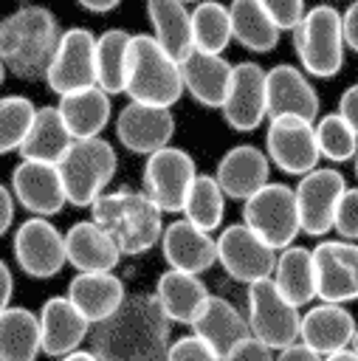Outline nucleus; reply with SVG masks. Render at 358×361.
Listing matches in <instances>:
<instances>
[{"label":"nucleus","instance_id":"obj_1","mask_svg":"<svg viewBox=\"0 0 358 361\" xmlns=\"http://www.w3.org/2000/svg\"><path fill=\"white\" fill-rule=\"evenodd\" d=\"M169 324L155 293H132L93 324L90 353L99 361H166Z\"/></svg>","mask_w":358,"mask_h":361},{"label":"nucleus","instance_id":"obj_2","mask_svg":"<svg viewBox=\"0 0 358 361\" xmlns=\"http://www.w3.org/2000/svg\"><path fill=\"white\" fill-rule=\"evenodd\" d=\"M59 34V20L39 3H20L8 17H0V54L6 73H14L23 82L45 79Z\"/></svg>","mask_w":358,"mask_h":361},{"label":"nucleus","instance_id":"obj_3","mask_svg":"<svg viewBox=\"0 0 358 361\" xmlns=\"http://www.w3.org/2000/svg\"><path fill=\"white\" fill-rule=\"evenodd\" d=\"M87 209H90V220L113 237L121 257L144 254L161 240L163 212L144 192L135 189L101 192Z\"/></svg>","mask_w":358,"mask_h":361},{"label":"nucleus","instance_id":"obj_4","mask_svg":"<svg viewBox=\"0 0 358 361\" xmlns=\"http://www.w3.org/2000/svg\"><path fill=\"white\" fill-rule=\"evenodd\" d=\"M124 93L130 96V102H144L158 107H172L183 96L180 65L158 45L152 34L130 37Z\"/></svg>","mask_w":358,"mask_h":361},{"label":"nucleus","instance_id":"obj_5","mask_svg":"<svg viewBox=\"0 0 358 361\" xmlns=\"http://www.w3.org/2000/svg\"><path fill=\"white\" fill-rule=\"evenodd\" d=\"M293 48L307 76L333 79L344 68V51H347L341 31V11L330 3H316L304 8L302 20L293 28Z\"/></svg>","mask_w":358,"mask_h":361},{"label":"nucleus","instance_id":"obj_6","mask_svg":"<svg viewBox=\"0 0 358 361\" xmlns=\"http://www.w3.org/2000/svg\"><path fill=\"white\" fill-rule=\"evenodd\" d=\"M56 169L65 183V195L70 206L87 209L101 192H107L118 158L107 138L90 135V138H73L65 155L56 161Z\"/></svg>","mask_w":358,"mask_h":361},{"label":"nucleus","instance_id":"obj_7","mask_svg":"<svg viewBox=\"0 0 358 361\" xmlns=\"http://www.w3.org/2000/svg\"><path fill=\"white\" fill-rule=\"evenodd\" d=\"M242 223L254 228L276 251L290 245L302 231L293 186L268 180L262 189H257L251 197L242 200Z\"/></svg>","mask_w":358,"mask_h":361},{"label":"nucleus","instance_id":"obj_8","mask_svg":"<svg viewBox=\"0 0 358 361\" xmlns=\"http://www.w3.org/2000/svg\"><path fill=\"white\" fill-rule=\"evenodd\" d=\"M248 330L254 338H259L271 350H282L293 341H299V322L302 313L296 305H290L273 279H257L248 285Z\"/></svg>","mask_w":358,"mask_h":361},{"label":"nucleus","instance_id":"obj_9","mask_svg":"<svg viewBox=\"0 0 358 361\" xmlns=\"http://www.w3.org/2000/svg\"><path fill=\"white\" fill-rule=\"evenodd\" d=\"M265 155L285 175H304L319 166V144L310 118L302 116H271L265 130Z\"/></svg>","mask_w":358,"mask_h":361},{"label":"nucleus","instance_id":"obj_10","mask_svg":"<svg viewBox=\"0 0 358 361\" xmlns=\"http://www.w3.org/2000/svg\"><path fill=\"white\" fill-rule=\"evenodd\" d=\"M197 169H195V158L180 149V147H161L155 152L147 155V164H144V195L166 214L172 212H180L183 209V200H186V192L195 180Z\"/></svg>","mask_w":358,"mask_h":361},{"label":"nucleus","instance_id":"obj_11","mask_svg":"<svg viewBox=\"0 0 358 361\" xmlns=\"http://www.w3.org/2000/svg\"><path fill=\"white\" fill-rule=\"evenodd\" d=\"M45 85L56 96L96 85V37L90 28L73 25L59 34L56 51L45 71Z\"/></svg>","mask_w":358,"mask_h":361},{"label":"nucleus","instance_id":"obj_12","mask_svg":"<svg viewBox=\"0 0 358 361\" xmlns=\"http://www.w3.org/2000/svg\"><path fill=\"white\" fill-rule=\"evenodd\" d=\"M217 262L231 279L251 285L257 279L271 276L276 262V248H271L245 223H234V226H226L217 237Z\"/></svg>","mask_w":358,"mask_h":361},{"label":"nucleus","instance_id":"obj_13","mask_svg":"<svg viewBox=\"0 0 358 361\" xmlns=\"http://www.w3.org/2000/svg\"><path fill=\"white\" fill-rule=\"evenodd\" d=\"M313 251L316 296L321 302H355L358 299V243L355 240H321Z\"/></svg>","mask_w":358,"mask_h":361},{"label":"nucleus","instance_id":"obj_14","mask_svg":"<svg viewBox=\"0 0 358 361\" xmlns=\"http://www.w3.org/2000/svg\"><path fill=\"white\" fill-rule=\"evenodd\" d=\"M14 262L34 279H51L62 271L65 259V234L48 217H28L14 231Z\"/></svg>","mask_w":358,"mask_h":361},{"label":"nucleus","instance_id":"obj_15","mask_svg":"<svg viewBox=\"0 0 358 361\" xmlns=\"http://www.w3.org/2000/svg\"><path fill=\"white\" fill-rule=\"evenodd\" d=\"M344 189H347L344 175L330 166H316V169L299 175L293 195H296L299 223H302L304 234L324 237L333 228V214H335V206H338V197Z\"/></svg>","mask_w":358,"mask_h":361},{"label":"nucleus","instance_id":"obj_16","mask_svg":"<svg viewBox=\"0 0 358 361\" xmlns=\"http://www.w3.org/2000/svg\"><path fill=\"white\" fill-rule=\"evenodd\" d=\"M8 189H11L14 200L37 217L59 214L68 203L65 183H62L56 164H45V161L20 158V164L11 169V186Z\"/></svg>","mask_w":358,"mask_h":361},{"label":"nucleus","instance_id":"obj_17","mask_svg":"<svg viewBox=\"0 0 358 361\" xmlns=\"http://www.w3.org/2000/svg\"><path fill=\"white\" fill-rule=\"evenodd\" d=\"M226 124L237 133H251L268 118L265 104V71L257 62H240L231 71L228 93L220 104Z\"/></svg>","mask_w":358,"mask_h":361},{"label":"nucleus","instance_id":"obj_18","mask_svg":"<svg viewBox=\"0 0 358 361\" xmlns=\"http://www.w3.org/2000/svg\"><path fill=\"white\" fill-rule=\"evenodd\" d=\"M175 135V116L172 107L130 102L121 107L116 118V138L135 155H149L166 147Z\"/></svg>","mask_w":358,"mask_h":361},{"label":"nucleus","instance_id":"obj_19","mask_svg":"<svg viewBox=\"0 0 358 361\" xmlns=\"http://www.w3.org/2000/svg\"><path fill=\"white\" fill-rule=\"evenodd\" d=\"M265 104H268V118L290 113L316 121L321 102L307 73L296 65L282 62L265 71Z\"/></svg>","mask_w":358,"mask_h":361},{"label":"nucleus","instance_id":"obj_20","mask_svg":"<svg viewBox=\"0 0 358 361\" xmlns=\"http://www.w3.org/2000/svg\"><path fill=\"white\" fill-rule=\"evenodd\" d=\"M158 243L169 268H178L186 274H203L217 262V240L211 237V231L197 228L186 217L163 226Z\"/></svg>","mask_w":358,"mask_h":361},{"label":"nucleus","instance_id":"obj_21","mask_svg":"<svg viewBox=\"0 0 358 361\" xmlns=\"http://www.w3.org/2000/svg\"><path fill=\"white\" fill-rule=\"evenodd\" d=\"M39 353L51 358H62L87 338L90 322L73 307L68 296H51L39 307Z\"/></svg>","mask_w":358,"mask_h":361},{"label":"nucleus","instance_id":"obj_22","mask_svg":"<svg viewBox=\"0 0 358 361\" xmlns=\"http://www.w3.org/2000/svg\"><path fill=\"white\" fill-rule=\"evenodd\" d=\"M178 65H180L183 93H189L203 107L220 110V104L228 93V85H231L234 65L223 54H206L197 48H192Z\"/></svg>","mask_w":358,"mask_h":361},{"label":"nucleus","instance_id":"obj_23","mask_svg":"<svg viewBox=\"0 0 358 361\" xmlns=\"http://www.w3.org/2000/svg\"><path fill=\"white\" fill-rule=\"evenodd\" d=\"M214 178L226 197L245 200L271 180V161L265 149L254 144H237L220 158Z\"/></svg>","mask_w":358,"mask_h":361},{"label":"nucleus","instance_id":"obj_24","mask_svg":"<svg viewBox=\"0 0 358 361\" xmlns=\"http://www.w3.org/2000/svg\"><path fill=\"white\" fill-rule=\"evenodd\" d=\"M355 333V316L335 302H321L310 307L299 322V341L316 350L319 355H330L335 350L350 347Z\"/></svg>","mask_w":358,"mask_h":361},{"label":"nucleus","instance_id":"obj_25","mask_svg":"<svg viewBox=\"0 0 358 361\" xmlns=\"http://www.w3.org/2000/svg\"><path fill=\"white\" fill-rule=\"evenodd\" d=\"M65 296L90 324H96L107 319L127 299V290H124V282L113 271H79L68 282Z\"/></svg>","mask_w":358,"mask_h":361},{"label":"nucleus","instance_id":"obj_26","mask_svg":"<svg viewBox=\"0 0 358 361\" xmlns=\"http://www.w3.org/2000/svg\"><path fill=\"white\" fill-rule=\"evenodd\" d=\"M56 110L70 138H90V135H101V130L110 124L113 104H110V93H104L99 85H87L62 93Z\"/></svg>","mask_w":358,"mask_h":361},{"label":"nucleus","instance_id":"obj_27","mask_svg":"<svg viewBox=\"0 0 358 361\" xmlns=\"http://www.w3.org/2000/svg\"><path fill=\"white\" fill-rule=\"evenodd\" d=\"M195 333L211 344V350L223 358L234 344H240L242 338L251 336L248 330V319L226 299V296H214L209 293L203 307L197 310L195 322H192Z\"/></svg>","mask_w":358,"mask_h":361},{"label":"nucleus","instance_id":"obj_28","mask_svg":"<svg viewBox=\"0 0 358 361\" xmlns=\"http://www.w3.org/2000/svg\"><path fill=\"white\" fill-rule=\"evenodd\" d=\"M65 259L76 271H113L121 262V251L101 226L79 220L65 231Z\"/></svg>","mask_w":358,"mask_h":361},{"label":"nucleus","instance_id":"obj_29","mask_svg":"<svg viewBox=\"0 0 358 361\" xmlns=\"http://www.w3.org/2000/svg\"><path fill=\"white\" fill-rule=\"evenodd\" d=\"M209 296V288L203 285L200 274H186L178 268H169L155 282V299L169 322L175 324H192L197 310L203 307Z\"/></svg>","mask_w":358,"mask_h":361},{"label":"nucleus","instance_id":"obj_30","mask_svg":"<svg viewBox=\"0 0 358 361\" xmlns=\"http://www.w3.org/2000/svg\"><path fill=\"white\" fill-rule=\"evenodd\" d=\"M273 285L279 288V293L296 305L304 307L307 302L316 299V268H313V251L304 245H285L276 251V262L271 271Z\"/></svg>","mask_w":358,"mask_h":361},{"label":"nucleus","instance_id":"obj_31","mask_svg":"<svg viewBox=\"0 0 358 361\" xmlns=\"http://www.w3.org/2000/svg\"><path fill=\"white\" fill-rule=\"evenodd\" d=\"M70 133L65 130L56 104H42L34 110L31 127L20 144V158L25 161H45V164H56L65 149L70 147Z\"/></svg>","mask_w":358,"mask_h":361},{"label":"nucleus","instance_id":"obj_32","mask_svg":"<svg viewBox=\"0 0 358 361\" xmlns=\"http://www.w3.org/2000/svg\"><path fill=\"white\" fill-rule=\"evenodd\" d=\"M147 17L152 23V37L178 62L192 51V20L183 0H147Z\"/></svg>","mask_w":358,"mask_h":361},{"label":"nucleus","instance_id":"obj_33","mask_svg":"<svg viewBox=\"0 0 358 361\" xmlns=\"http://www.w3.org/2000/svg\"><path fill=\"white\" fill-rule=\"evenodd\" d=\"M228 17H231V39H237L242 48L254 54H271L279 45L282 31L257 0H231Z\"/></svg>","mask_w":358,"mask_h":361},{"label":"nucleus","instance_id":"obj_34","mask_svg":"<svg viewBox=\"0 0 358 361\" xmlns=\"http://www.w3.org/2000/svg\"><path fill=\"white\" fill-rule=\"evenodd\" d=\"M39 322L28 307H6L0 313V361H37Z\"/></svg>","mask_w":358,"mask_h":361},{"label":"nucleus","instance_id":"obj_35","mask_svg":"<svg viewBox=\"0 0 358 361\" xmlns=\"http://www.w3.org/2000/svg\"><path fill=\"white\" fill-rule=\"evenodd\" d=\"M192 20V48L206 54H223L231 42V17L228 6L220 0H197L189 8Z\"/></svg>","mask_w":358,"mask_h":361},{"label":"nucleus","instance_id":"obj_36","mask_svg":"<svg viewBox=\"0 0 358 361\" xmlns=\"http://www.w3.org/2000/svg\"><path fill=\"white\" fill-rule=\"evenodd\" d=\"M130 37L124 28H107L96 37V85L110 96L124 93Z\"/></svg>","mask_w":358,"mask_h":361},{"label":"nucleus","instance_id":"obj_37","mask_svg":"<svg viewBox=\"0 0 358 361\" xmlns=\"http://www.w3.org/2000/svg\"><path fill=\"white\" fill-rule=\"evenodd\" d=\"M180 212L197 228L217 231V226L223 223V214H226V195H223L217 178L197 172L192 186H189V192H186V200H183Z\"/></svg>","mask_w":358,"mask_h":361},{"label":"nucleus","instance_id":"obj_38","mask_svg":"<svg viewBox=\"0 0 358 361\" xmlns=\"http://www.w3.org/2000/svg\"><path fill=\"white\" fill-rule=\"evenodd\" d=\"M313 130H316V144H319V155L321 158H327L333 164H344V161H352L355 158V152H358V135L344 121V116L338 110L316 118L313 121Z\"/></svg>","mask_w":358,"mask_h":361},{"label":"nucleus","instance_id":"obj_39","mask_svg":"<svg viewBox=\"0 0 358 361\" xmlns=\"http://www.w3.org/2000/svg\"><path fill=\"white\" fill-rule=\"evenodd\" d=\"M34 102L28 96H0V155H8L20 149L31 118H34Z\"/></svg>","mask_w":358,"mask_h":361},{"label":"nucleus","instance_id":"obj_40","mask_svg":"<svg viewBox=\"0 0 358 361\" xmlns=\"http://www.w3.org/2000/svg\"><path fill=\"white\" fill-rule=\"evenodd\" d=\"M333 231L341 240L358 243V186H347L338 197L335 214H333Z\"/></svg>","mask_w":358,"mask_h":361},{"label":"nucleus","instance_id":"obj_41","mask_svg":"<svg viewBox=\"0 0 358 361\" xmlns=\"http://www.w3.org/2000/svg\"><path fill=\"white\" fill-rule=\"evenodd\" d=\"M166 361H223L209 341H203L197 333L192 336H180L178 341L169 344L166 350Z\"/></svg>","mask_w":358,"mask_h":361},{"label":"nucleus","instance_id":"obj_42","mask_svg":"<svg viewBox=\"0 0 358 361\" xmlns=\"http://www.w3.org/2000/svg\"><path fill=\"white\" fill-rule=\"evenodd\" d=\"M279 31H293L304 14V0H257Z\"/></svg>","mask_w":358,"mask_h":361},{"label":"nucleus","instance_id":"obj_43","mask_svg":"<svg viewBox=\"0 0 358 361\" xmlns=\"http://www.w3.org/2000/svg\"><path fill=\"white\" fill-rule=\"evenodd\" d=\"M223 361H276V358H273L271 347H265L259 338L248 336V338H242L240 344H234V347L223 355Z\"/></svg>","mask_w":358,"mask_h":361},{"label":"nucleus","instance_id":"obj_44","mask_svg":"<svg viewBox=\"0 0 358 361\" xmlns=\"http://www.w3.org/2000/svg\"><path fill=\"white\" fill-rule=\"evenodd\" d=\"M338 113L344 116V121L355 130V135H358V82L355 85H350V87H344V93H341V99H338Z\"/></svg>","mask_w":358,"mask_h":361},{"label":"nucleus","instance_id":"obj_45","mask_svg":"<svg viewBox=\"0 0 358 361\" xmlns=\"http://www.w3.org/2000/svg\"><path fill=\"white\" fill-rule=\"evenodd\" d=\"M341 31H344V45L358 54V0H352L344 14H341Z\"/></svg>","mask_w":358,"mask_h":361},{"label":"nucleus","instance_id":"obj_46","mask_svg":"<svg viewBox=\"0 0 358 361\" xmlns=\"http://www.w3.org/2000/svg\"><path fill=\"white\" fill-rule=\"evenodd\" d=\"M276 361H321V355H319L316 350H310L307 344L293 341V344H288V347L279 350Z\"/></svg>","mask_w":358,"mask_h":361},{"label":"nucleus","instance_id":"obj_47","mask_svg":"<svg viewBox=\"0 0 358 361\" xmlns=\"http://www.w3.org/2000/svg\"><path fill=\"white\" fill-rule=\"evenodd\" d=\"M11 220H14V195H11V189L0 180V237L11 228Z\"/></svg>","mask_w":358,"mask_h":361},{"label":"nucleus","instance_id":"obj_48","mask_svg":"<svg viewBox=\"0 0 358 361\" xmlns=\"http://www.w3.org/2000/svg\"><path fill=\"white\" fill-rule=\"evenodd\" d=\"M11 293H14V276H11V268L0 259V313L11 305Z\"/></svg>","mask_w":358,"mask_h":361},{"label":"nucleus","instance_id":"obj_49","mask_svg":"<svg viewBox=\"0 0 358 361\" xmlns=\"http://www.w3.org/2000/svg\"><path fill=\"white\" fill-rule=\"evenodd\" d=\"M85 11H90V14H110L113 8H118L121 6V0H76Z\"/></svg>","mask_w":358,"mask_h":361},{"label":"nucleus","instance_id":"obj_50","mask_svg":"<svg viewBox=\"0 0 358 361\" xmlns=\"http://www.w3.org/2000/svg\"><path fill=\"white\" fill-rule=\"evenodd\" d=\"M321 361H358V353L352 347H344V350H335L330 355H321Z\"/></svg>","mask_w":358,"mask_h":361},{"label":"nucleus","instance_id":"obj_51","mask_svg":"<svg viewBox=\"0 0 358 361\" xmlns=\"http://www.w3.org/2000/svg\"><path fill=\"white\" fill-rule=\"evenodd\" d=\"M59 361H99L90 350H73V353H68V355H62Z\"/></svg>","mask_w":358,"mask_h":361},{"label":"nucleus","instance_id":"obj_52","mask_svg":"<svg viewBox=\"0 0 358 361\" xmlns=\"http://www.w3.org/2000/svg\"><path fill=\"white\" fill-rule=\"evenodd\" d=\"M350 344H352V350L358 353V324H355V333H352V341H350Z\"/></svg>","mask_w":358,"mask_h":361},{"label":"nucleus","instance_id":"obj_53","mask_svg":"<svg viewBox=\"0 0 358 361\" xmlns=\"http://www.w3.org/2000/svg\"><path fill=\"white\" fill-rule=\"evenodd\" d=\"M6 82V65H3V54H0V85Z\"/></svg>","mask_w":358,"mask_h":361},{"label":"nucleus","instance_id":"obj_54","mask_svg":"<svg viewBox=\"0 0 358 361\" xmlns=\"http://www.w3.org/2000/svg\"><path fill=\"white\" fill-rule=\"evenodd\" d=\"M352 166H355V178H358V152H355V158H352Z\"/></svg>","mask_w":358,"mask_h":361},{"label":"nucleus","instance_id":"obj_55","mask_svg":"<svg viewBox=\"0 0 358 361\" xmlns=\"http://www.w3.org/2000/svg\"><path fill=\"white\" fill-rule=\"evenodd\" d=\"M183 3H197V0H183Z\"/></svg>","mask_w":358,"mask_h":361},{"label":"nucleus","instance_id":"obj_56","mask_svg":"<svg viewBox=\"0 0 358 361\" xmlns=\"http://www.w3.org/2000/svg\"><path fill=\"white\" fill-rule=\"evenodd\" d=\"M20 3H28V0H20Z\"/></svg>","mask_w":358,"mask_h":361}]
</instances>
